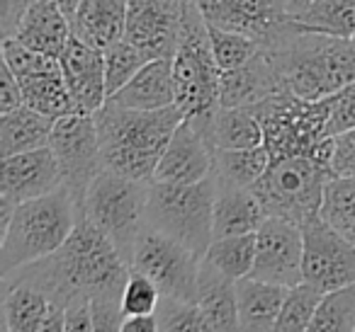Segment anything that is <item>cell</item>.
<instances>
[{"mask_svg":"<svg viewBox=\"0 0 355 332\" xmlns=\"http://www.w3.org/2000/svg\"><path fill=\"white\" fill-rule=\"evenodd\" d=\"M129 272L132 264L119 255L112 240L80 214L73 233L54 255L15 269L8 277L25 279L51 301L69 303L71 298H122Z\"/></svg>","mask_w":355,"mask_h":332,"instance_id":"cell-1","label":"cell"},{"mask_svg":"<svg viewBox=\"0 0 355 332\" xmlns=\"http://www.w3.org/2000/svg\"><path fill=\"white\" fill-rule=\"evenodd\" d=\"M290 93L324 100L355 80V44L345 37L304 30L290 15L263 42Z\"/></svg>","mask_w":355,"mask_h":332,"instance_id":"cell-2","label":"cell"},{"mask_svg":"<svg viewBox=\"0 0 355 332\" xmlns=\"http://www.w3.org/2000/svg\"><path fill=\"white\" fill-rule=\"evenodd\" d=\"M185 119L178 104L163 109H129L105 102L95 112L103 160L107 170L151 182L168 141Z\"/></svg>","mask_w":355,"mask_h":332,"instance_id":"cell-3","label":"cell"},{"mask_svg":"<svg viewBox=\"0 0 355 332\" xmlns=\"http://www.w3.org/2000/svg\"><path fill=\"white\" fill-rule=\"evenodd\" d=\"M80 206L66 187L17 204L6 233H0V277L54 255L73 233Z\"/></svg>","mask_w":355,"mask_h":332,"instance_id":"cell-4","label":"cell"},{"mask_svg":"<svg viewBox=\"0 0 355 332\" xmlns=\"http://www.w3.org/2000/svg\"><path fill=\"white\" fill-rule=\"evenodd\" d=\"M253 114L263 127V146L270 160L290 156H309L331 165V100H306L282 90L253 104Z\"/></svg>","mask_w":355,"mask_h":332,"instance_id":"cell-5","label":"cell"},{"mask_svg":"<svg viewBox=\"0 0 355 332\" xmlns=\"http://www.w3.org/2000/svg\"><path fill=\"white\" fill-rule=\"evenodd\" d=\"M214 175L190 185L148 182L146 225L205 257L214 240Z\"/></svg>","mask_w":355,"mask_h":332,"instance_id":"cell-6","label":"cell"},{"mask_svg":"<svg viewBox=\"0 0 355 332\" xmlns=\"http://www.w3.org/2000/svg\"><path fill=\"white\" fill-rule=\"evenodd\" d=\"M219 78L209 39V25L195 0H183V22L178 49L173 54V80L175 104L185 117H205L219 107Z\"/></svg>","mask_w":355,"mask_h":332,"instance_id":"cell-7","label":"cell"},{"mask_svg":"<svg viewBox=\"0 0 355 332\" xmlns=\"http://www.w3.org/2000/svg\"><path fill=\"white\" fill-rule=\"evenodd\" d=\"M148 182L124 177L105 167L85 192L80 214L105 233L124 259L132 264L134 248L146 228Z\"/></svg>","mask_w":355,"mask_h":332,"instance_id":"cell-8","label":"cell"},{"mask_svg":"<svg viewBox=\"0 0 355 332\" xmlns=\"http://www.w3.org/2000/svg\"><path fill=\"white\" fill-rule=\"evenodd\" d=\"M331 177L334 170L324 160L309 156L277 158L270 160L263 177L253 185V192L268 216L304 225L309 219L319 216Z\"/></svg>","mask_w":355,"mask_h":332,"instance_id":"cell-9","label":"cell"},{"mask_svg":"<svg viewBox=\"0 0 355 332\" xmlns=\"http://www.w3.org/2000/svg\"><path fill=\"white\" fill-rule=\"evenodd\" d=\"M49 148L54 151L56 163H59L64 187L83 209L90 182L105 170L95 114L73 112L56 119L54 129H51Z\"/></svg>","mask_w":355,"mask_h":332,"instance_id":"cell-10","label":"cell"},{"mask_svg":"<svg viewBox=\"0 0 355 332\" xmlns=\"http://www.w3.org/2000/svg\"><path fill=\"white\" fill-rule=\"evenodd\" d=\"M132 267L148 274L161 288V296L180 301H195L198 296L202 257L148 225L137 240Z\"/></svg>","mask_w":355,"mask_h":332,"instance_id":"cell-11","label":"cell"},{"mask_svg":"<svg viewBox=\"0 0 355 332\" xmlns=\"http://www.w3.org/2000/svg\"><path fill=\"white\" fill-rule=\"evenodd\" d=\"M304 233V282L321 291L348 286L355 282V245L321 216L302 225Z\"/></svg>","mask_w":355,"mask_h":332,"instance_id":"cell-12","label":"cell"},{"mask_svg":"<svg viewBox=\"0 0 355 332\" xmlns=\"http://www.w3.org/2000/svg\"><path fill=\"white\" fill-rule=\"evenodd\" d=\"M253 279L295 286L304 282V233L300 223L268 216L256 230V262Z\"/></svg>","mask_w":355,"mask_h":332,"instance_id":"cell-13","label":"cell"},{"mask_svg":"<svg viewBox=\"0 0 355 332\" xmlns=\"http://www.w3.org/2000/svg\"><path fill=\"white\" fill-rule=\"evenodd\" d=\"M183 22V0H129L127 37L151 59L173 56Z\"/></svg>","mask_w":355,"mask_h":332,"instance_id":"cell-14","label":"cell"},{"mask_svg":"<svg viewBox=\"0 0 355 332\" xmlns=\"http://www.w3.org/2000/svg\"><path fill=\"white\" fill-rule=\"evenodd\" d=\"M214 170V146L205 136L198 119L185 117L175 133L168 141L158 167L153 172V182H175L190 185L209 177Z\"/></svg>","mask_w":355,"mask_h":332,"instance_id":"cell-15","label":"cell"},{"mask_svg":"<svg viewBox=\"0 0 355 332\" xmlns=\"http://www.w3.org/2000/svg\"><path fill=\"white\" fill-rule=\"evenodd\" d=\"M209 27L239 32L263 44L290 15V0H195Z\"/></svg>","mask_w":355,"mask_h":332,"instance_id":"cell-16","label":"cell"},{"mask_svg":"<svg viewBox=\"0 0 355 332\" xmlns=\"http://www.w3.org/2000/svg\"><path fill=\"white\" fill-rule=\"evenodd\" d=\"M61 187H64V177H61L59 163L49 146L3 158L0 199L22 204V201L51 194Z\"/></svg>","mask_w":355,"mask_h":332,"instance_id":"cell-17","label":"cell"},{"mask_svg":"<svg viewBox=\"0 0 355 332\" xmlns=\"http://www.w3.org/2000/svg\"><path fill=\"white\" fill-rule=\"evenodd\" d=\"M59 64L78 112H98L107 102L105 51L78 37H71L64 54L59 56Z\"/></svg>","mask_w":355,"mask_h":332,"instance_id":"cell-18","label":"cell"},{"mask_svg":"<svg viewBox=\"0 0 355 332\" xmlns=\"http://www.w3.org/2000/svg\"><path fill=\"white\" fill-rule=\"evenodd\" d=\"M280 73L266 51H258L251 61L232 71H222L219 78V104L222 107H253L270 95L282 93Z\"/></svg>","mask_w":355,"mask_h":332,"instance_id":"cell-19","label":"cell"},{"mask_svg":"<svg viewBox=\"0 0 355 332\" xmlns=\"http://www.w3.org/2000/svg\"><path fill=\"white\" fill-rule=\"evenodd\" d=\"M107 102L129 109H163L175 104L173 56L151 59L122 90L107 98Z\"/></svg>","mask_w":355,"mask_h":332,"instance_id":"cell-20","label":"cell"},{"mask_svg":"<svg viewBox=\"0 0 355 332\" xmlns=\"http://www.w3.org/2000/svg\"><path fill=\"white\" fill-rule=\"evenodd\" d=\"M12 37L30 49L59 59L69 39L73 37L71 17L61 10L56 0H37L35 6L27 10V15L22 17Z\"/></svg>","mask_w":355,"mask_h":332,"instance_id":"cell-21","label":"cell"},{"mask_svg":"<svg viewBox=\"0 0 355 332\" xmlns=\"http://www.w3.org/2000/svg\"><path fill=\"white\" fill-rule=\"evenodd\" d=\"M129 0H80L71 15V32L78 39L107 49L124 37Z\"/></svg>","mask_w":355,"mask_h":332,"instance_id":"cell-22","label":"cell"},{"mask_svg":"<svg viewBox=\"0 0 355 332\" xmlns=\"http://www.w3.org/2000/svg\"><path fill=\"white\" fill-rule=\"evenodd\" d=\"M287 288L280 284L263 282V279H239L236 282V306H239V330L268 332L275 330L285 303Z\"/></svg>","mask_w":355,"mask_h":332,"instance_id":"cell-23","label":"cell"},{"mask_svg":"<svg viewBox=\"0 0 355 332\" xmlns=\"http://www.w3.org/2000/svg\"><path fill=\"white\" fill-rule=\"evenodd\" d=\"M268 219L253 187H219L214 199V238L256 233Z\"/></svg>","mask_w":355,"mask_h":332,"instance_id":"cell-24","label":"cell"},{"mask_svg":"<svg viewBox=\"0 0 355 332\" xmlns=\"http://www.w3.org/2000/svg\"><path fill=\"white\" fill-rule=\"evenodd\" d=\"M202 127L214 148H256L263 146V127L251 107H222L212 114L193 117Z\"/></svg>","mask_w":355,"mask_h":332,"instance_id":"cell-25","label":"cell"},{"mask_svg":"<svg viewBox=\"0 0 355 332\" xmlns=\"http://www.w3.org/2000/svg\"><path fill=\"white\" fill-rule=\"evenodd\" d=\"M51 298L25 279H3V330L40 332Z\"/></svg>","mask_w":355,"mask_h":332,"instance_id":"cell-26","label":"cell"},{"mask_svg":"<svg viewBox=\"0 0 355 332\" xmlns=\"http://www.w3.org/2000/svg\"><path fill=\"white\" fill-rule=\"evenodd\" d=\"M56 119L32 109L30 104L0 114V158L49 146Z\"/></svg>","mask_w":355,"mask_h":332,"instance_id":"cell-27","label":"cell"},{"mask_svg":"<svg viewBox=\"0 0 355 332\" xmlns=\"http://www.w3.org/2000/svg\"><path fill=\"white\" fill-rule=\"evenodd\" d=\"M195 303L200 306L207 322V330H239V306H236V284L217 274L202 262L200 267V286Z\"/></svg>","mask_w":355,"mask_h":332,"instance_id":"cell-28","label":"cell"},{"mask_svg":"<svg viewBox=\"0 0 355 332\" xmlns=\"http://www.w3.org/2000/svg\"><path fill=\"white\" fill-rule=\"evenodd\" d=\"M270 165L266 146L214 148V180L219 187H253Z\"/></svg>","mask_w":355,"mask_h":332,"instance_id":"cell-29","label":"cell"},{"mask_svg":"<svg viewBox=\"0 0 355 332\" xmlns=\"http://www.w3.org/2000/svg\"><path fill=\"white\" fill-rule=\"evenodd\" d=\"M202 262L234 284L239 279L251 277L253 262H256V233L214 238Z\"/></svg>","mask_w":355,"mask_h":332,"instance_id":"cell-30","label":"cell"},{"mask_svg":"<svg viewBox=\"0 0 355 332\" xmlns=\"http://www.w3.org/2000/svg\"><path fill=\"white\" fill-rule=\"evenodd\" d=\"M17 80L22 85V93H25V104H30L37 112L46 114L51 119H61L66 114L78 112L61 68L49 71V73L30 75V78H17Z\"/></svg>","mask_w":355,"mask_h":332,"instance_id":"cell-31","label":"cell"},{"mask_svg":"<svg viewBox=\"0 0 355 332\" xmlns=\"http://www.w3.org/2000/svg\"><path fill=\"white\" fill-rule=\"evenodd\" d=\"M290 17L304 30L350 39L355 32V0H311L304 10Z\"/></svg>","mask_w":355,"mask_h":332,"instance_id":"cell-32","label":"cell"},{"mask_svg":"<svg viewBox=\"0 0 355 332\" xmlns=\"http://www.w3.org/2000/svg\"><path fill=\"white\" fill-rule=\"evenodd\" d=\"M319 216L355 245V177H331Z\"/></svg>","mask_w":355,"mask_h":332,"instance_id":"cell-33","label":"cell"},{"mask_svg":"<svg viewBox=\"0 0 355 332\" xmlns=\"http://www.w3.org/2000/svg\"><path fill=\"white\" fill-rule=\"evenodd\" d=\"M324 298V291L306 282H300L295 286L287 288L285 303H282L280 317L275 322L277 332H304L311 330V320H314L319 303Z\"/></svg>","mask_w":355,"mask_h":332,"instance_id":"cell-34","label":"cell"},{"mask_svg":"<svg viewBox=\"0 0 355 332\" xmlns=\"http://www.w3.org/2000/svg\"><path fill=\"white\" fill-rule=\"evenodd\" d=\"M151 61V56L137 44L122 37L114 44L105 49V80H107V98H112L117 90H122L144 66Z\"/></svg>","mask_w":355,"mask_h":332,"instance_id":"cell-35","label":"cell"},{"mask_svg":"<svg viewBox=\"0 0 355 332\" xmlns=\"http://www.w3.org/2000/svg\"><path fill=\"white\" fill-rule=\"evenodd\" d=\"M311 330L316 332H350L355 330V282L348 286L326 291L319 303Z\"/></svg>","mask_w":355,"mask_h":332,"instance_id":"cell-36","label":"cell"},{"mask_svg":"<svg viewBox=\"0 0 355 332\" xmlns=\"http://www.w3.org/2000/svg\"><path fill=\"white\" fill-rule=\"evenodd\" d=\"M209 39H212V51L217 59L219 71H232L251 61L263 44L253 37L239 35V32L219 30V27H209Z\"/></svg>","mask_w":355,"mask_h":332,"instance_id":"cell-37","label":"cell"},{"mask_svg":"<svg viewBox=\"0 0 355 332\" xmlns=\"http://www.w3.org/2000/svg\"><path fill=\"white\" fill-rule=\"evenodd\" d=\"M0 54H3V64H6L17 78H30V75L49 73V71L61 68L59 59L30 49V46H25L22 42H17L15 37H6V39H3Z\"/></svg>","mask_w":355,"mask_h":332,"instance_id":"cell-38","label":"cell"},{"mask_svg":"<svg viewBox=\"0 0 355 332\" xmlns=\"http://www.w3.org/2000/svg\"><path fill=\"white\" fill-rule=\"evenodd\" d=\"M158 330H185V332H209L205 315L195 301H180V298L161 296L156 308Z\"/></svg>","mask_w":355,"mask_h":332,"instance_id":"cell-39","label":"cell"},{"mask_svg":"<svg viewBox=\"0 0 355 332\" xmlns=\"http://www.w3.org/2000/svg\"><path fill=\"white\" fill-rule=\"evenodd\" d=\"M161 303V288L148 274L132 267L122 288V311L124 315H139V313H156Z\"/></svg>","mask_w":355,"mask_h":332,"instance_id":"cell-40","label":"cell"},{"mask_svg":"<svg viewBox=\"0 0 355 332\" xmlns=\"http://www.w3.org/2000/svg\"><path fill=\"white\" fill-rule=\"evenodd\" d=\"M331 119L329 129L331 136L340 131L355 129V80L350 85H345L343 90H338L336 95H331Z\"/></svg>","mask_w":355,"mask_h":332,"instance_id":"cell-41","label":"cell"},{"mask_svg":"<svg viewBox=\"0 0 355 332\" xmlns=\"http://www.w3.org/2000/svg\"><path fill=\"white\" fill-rule=\"evenodd\" d=\"M331 170H334V177H355V129L334 136Z\"/></svg>","mask_w":355,"mask_h":332,"instance_id":"cell-42","label":"cell"},{"mask_svg":"<svg viewBox=\"0 0 355 332\" xmlns=\"http://www.w3.org/2000/svg\"><path fill=\"white\" fill-rule=\"evenodd\" d=\"M93 332L95 317H93V303L90 298H71L66 303V332Z\"/></svg>","mask_w":355,"mask_h":332,"instance_id":"cell-43","label":"cell"},{"mask_svg":"<svg viewBox=\"0 0 355 332\" xmlns=\"http://www.w3.org/2000/svg\"><path fill=\"white\" fill-rule=\"evenodd\" d=\"M25 104V93L17 80V75L3 64V73H0V114L12 112V109Z\"/></svg>","mask_w":355,"mask_h":332,"instance_id":"cell-44","label":"cell"},{"mask_svg":"<svg viewBox=\"0 0 355 332\" xmlns=\"http://www.w3.org/2000/svg\"><path fill=\"white\" fill-rule=\"evenodd\" d=\"M37 0H3L0 3V32H3V39L12 37L17 30V25L22 22V17L27 15Z\"/></svg>","mask_w":355,"mask_h":332,"instance_id":"cell-45","label":"cell"},{"mask_svg":"<svg viewBox=\"0 0 355 332\" xmlns=\"http://www.w3.org/2000/svg\"><path fill=\"white\" fill-rule=\"evenodd\" d=\"M158 330L156 313H139V315H124L119 332H153Z\"/></svg>","mask_w":355,"mask_h":332,"instance_id":"cell-46","label":"cell"},{"mask_svg":"<svg viewBox=\"0 0 355 332\" xmlns=\"http://www.w3.org/2000/svg\"><path fill=\"white\" fill-rule=\"evenodd\" d=\"M56 3H59V8H61V10H64L69 17L73 15V10L80 6V0H56Z\"/></svg>","mask_w":355,"mask_h":332,"instance_id":"cell-47","label":"cell"},{"mask_svg":"<svg viewBox=\"0 0 355 332\" xmlns=\"http://www.w3.org/2000/svg\"><path fill=\"white\" fill-rule=\"evenodd\" d=\"M311 0H290V15H297V12H302L306 6H309Z\"/></svg>","mask_w":355,"mask_h":332,"instance_id":"cell-48","label":"cell"},{"mask_svg":"<svg viewBox=\"0 0 355 332\" xmlns=\"http://www.w3.org/2000/svg\"><path fill=\"white\" fill-rule=\"evenodd\" d=\"M350 42H353V44H355V32H353V37H350Z\"/></svg>","mask_w":355,"mask_h":332,"instance_id":"cell-49","label":"cell"}]
</instances>
